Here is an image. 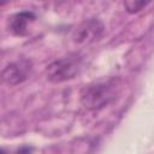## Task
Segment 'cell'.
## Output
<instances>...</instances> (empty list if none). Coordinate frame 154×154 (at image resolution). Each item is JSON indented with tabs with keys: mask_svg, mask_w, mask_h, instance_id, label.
Returning <instances> with one entry per match:
<instances>
[{
	"mask_svg": "<svg viewBox=\"0 0 154 154\" xmlns=\"http://www.w3.org/2000/svg\"><path fill=\"white\" fill-rule=\"evenodd\" d=\"M32 63L29 59L20 58L13 63H10L0 73V78L2 82L14 85L26 81L31 73Z\"/></svg>",
	"mask_w": 154,
	"mask_h": 154,
	"instance_id": "277c9868",
	"label": "cell"
},
{
	"mask_svg": "<svg viewBox=\"0 0 154 154\" xmlns=\"http://www.w3.org/2000/svg\"><path fill=\"white\" fill-rule=\"evenodd\" d=\"M36 18L35 13L31 11H22L13 14L8 20V28L14 35L23 36L28 31V24Z\"/></svg>",
	"mask_w": 154,
	"mask_h": 154,
	"instance_id": "5b68a950",
	"label": "cell"
},
{
	"mask_svg": "<svg viewBox=\"0 0 154 154\" xmlns=\"http://www.w3.org/2000/svg\"><path fill=\"white\" fill-rule=\"evenodd\" d=\"M31 152H32V148H31V147H29V146H23V147H20V148L18 149L17 154H31Z\"/></svg>",
	"mask_w": 154,
	"mask_h": 154,
	"instance_id": "52a82bcc",
	"label": "cell"
},
{
	"mask_svg": "<svg viewBox=\"0 0 154 154\" xmlns=\"http://www.w3.org/2000/svg\"><path fill=\"white\" fill-rule=\"evenodd\" d=\"M105 31L103 23L97 18L83 20L73 31L72 38L77 45H90L97 41Z\"/></svg>",
	"mask_w": 154,
	"mask_h": 154,
	"instance_id": "3957f363",
	"label": "cell"
},
{
	"mask_svg": "<svg viewBox=\"0 0 154 154\" xmlns=\"http://www.w3.org/2000/svg\"><path fill=\"white\" fill-rule=\"evenodd\" d=\"M119 81L116 78L102 79L85 85L81 91V103L87 109H100L116 100Z\"/></svg>",
	"mask_w": 154,
	"mask_h": 154,
	"instance_id": "6da1fadb",
	"label": "cell"
},
{
	"mask_svg": "<svg viewBox=\"0 0 154 154\" xmlns=\"http://www.w3.org/2000/svg\"><path fill=\"white\" fill-rule=\"evenodd\" d=\"M81 69V59L76 55H70L54 60L47 66V78L53 83H60L72 79Z\"/></svg>",
	"mask_w": 154,
	"mask_h": 154,
	"instance_id": "7a4b0ae2",
	"label": "cell"
},
{
	"mask_svg": "<svg viewBox=\"0 0 154 154\" xmlns=\"http://www.w3.org/2000/svg\"><path fill=\"white\" fill-rule=\"evenodd\" d=\"M149 4V1H134V0H129V1H124V7L129 13H137L140 12L143 7H146Z\"/></svg>",
	"mask_w": 154,
	"mask_h": 154,
	"instance_id": "8992f818",
	"label": "cell"
},
{
	"mask_svg": "<svg viewBox=\"0 0 154 154\" xmlns=\"http://www.w3.org/2000/svg\"><path fill=\"white\" fill-rule=\"evenodd\" d=\"M0 154H6V152H5L4 149H1V148H0Z\"/></svg>",
	"mask_w": 154,
	"mask_h": 154,
	"instance_id": "ba28073f",
	"label": "cell"
}]
</instances>
